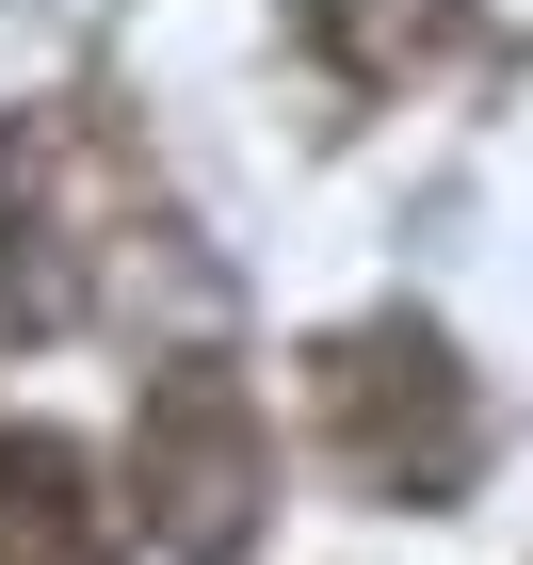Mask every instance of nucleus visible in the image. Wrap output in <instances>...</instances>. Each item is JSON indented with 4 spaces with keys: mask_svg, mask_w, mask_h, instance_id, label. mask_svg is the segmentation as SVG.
Returning a JSON list of instances; mask_svg holds the SVG:
<instances>
[{
    "mask_svg": "<svg viewBox=\"0 0 533 565\" xmlns=\"http://www.w3.org/2000/svg\"><path fill=\"white\" fill-rule=\"evenodd\" d=\"M0 565H114V501L82 436H0Z\"/></svg>",
    "mask_w": 533,
    "mask_h": 565,
    "instance_id": "nucleus-4",
    "label": "nucleus"
},
{
    "mask_svg": "<svg viewBox=\"0 0 533 565\" xmlns=\"http://www.w3.org/2000/svg\"><path fill=\"white\" fill-rule=\"evenodd\" d=\"M114 226H130V162L97 114H0V307L65 340L114 259Z\"/></svg>",
    "mask_w": 533,
    "mask_h": 565,
    "instance_id": "nucleus-2",
    "label": "nucleus"
},
{
    "mask_svg": "<svg viewBox=\"0 0 533 565\" xmlns=\"http://www.w3.org/2000/svg\"><path fill=\"white\" fill-rule=\"evenodd\" d=\"M130 484H146V533H162L178 565H243V550H259V501H275L259 388H243L226 355H178V372H146Z\"/></svg>",
    "mask_w": 533,
    "mask_h": 565,
    "instance_id": "nucleus-3",
    "label": "nucleus"
},
{
    "mask_svg": "<svg viewBox=\"0 0 533 565\" xmlns=\"http://www.w3.org/2000/svg\"><path fill=\"white\" fill-rule=\"evenodd\" d=\"M323 436H340V469L372 484V501H452V484L486 469V404H469V372H452L437 323H340L323 340Z\"/></svg>",
    "mask_w": 533,
    "mask_h": 565,
    "instance_id": "nucleus-1",
    "label": "nucleus"
},
{
    "mask_svg": "<svg viewBox=\"0 0 533 565\" xmlns=\"http://www.w3.org/2000/svg\"><path fill=\"white\" fill-rule=\"evenodd\" d=\"M452 33H469V0H308V49L340 65L355 97H388L404 65H437Z\"/></svg>",
    "mask_w": 533,
    "mask_h": 565,
    "instance_id": "nucleus-5",
    "label": "nucleus"
}]
</instances>
